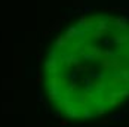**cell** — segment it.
Listing matches in <instances>:
<instances>
[{"label":"cell","mask_w":129,"mask_h":127,"mask_svg":"<svg viewBox=\"0 0 129 127\" xmlns=\"http://www.w3.org/2000/svg\"><path fill=\"white\" fill-rule=\"evenodd\" d=\"M76 36H77V30H76L74 27L68 28V30H67V33H65V38H67V40H71V38L76 37Z\"/></svg>","instance_id":"5b68a950"},{"label":"cell","mask_w":129,"mask_h":127,"mask_svg":"<svg viewBox=\"0 0 129 127\" xmlns=\"http://www.w3.org/2000/svg\"><path fill=\"white\" fill-rule=\"evenodd\" d=\"M113 41L117 44H125L129 41V34H113Z\"/></svg>","instance_id":"3957f363"},{"label":"cell","mask_w":129,"mask_h":127,"mask_svg":"<svg viewBox=\"0 0 129 127\" xmlns=\"http://www.w3.org/2000/svg\"><path fill=\"white\" fill-rule=\"evenodd\" d=\"M45 68L48 71V76H59L62 74V70H61V64L56 58H51L45 62Z\"/></svg>","instance_id":"7a4b0ae2"},{"label":"cell","mask_w":129,"mask_h":127,"mask_svg":"<svg viewBox=\"0 0 129 127\" xmlns=\"http://www.w3.org/2000/svg\"><path fill=\"white\" fill-rule=\"evenodd\" d=\"M82 47H83V44L80 43V41H71L70 44H68V50L71 52V53H76V52H79V50H82Z\"/></svg>","instance_id":"277c9868"},{"label":"cell","mask_w":129,"mask_h":127,"mask_svg":"<svg viewBox=\"0 0 129 127\" xmlns=\"http://www.w3.org/2000/svg\"><path fill=\"white\" fill-rule=\"evenodd\" d=\"M108 121H110V120H101V121H100V124H101V126H103V124H107V123H108Z\"/></svg>","instance_id":"52a82bcc"},{"label":"cell","mask_w":129,"mask_h":127,"mask_svg":"<svg viewBox=\"0 0 129 127\" xmlns=\"http://www.w3.org/2000/svg\"><path fill=\"white\" fill-rule=\"evenodd\" d=\"M67 124H68V121H67V120H62V121L59 123V126H61V127H65Z\"/></svg>","instance_id":"8992f818"},{"label":"cell","mask_w":129,"mask_h":127,"mask_svg":"<svg viewBox=\"0 0 129 127\" xmlns=\"http://www.w3.org/2000/svg\"><path fill=\"white\" fill-rule=\"evenodd\" d=\"M67 80L65 77H62L61 74L59 76H48L46 77V86L48 89H67Z\"/></svg>","instance_id":"6da1fadb"}]
</instances>
